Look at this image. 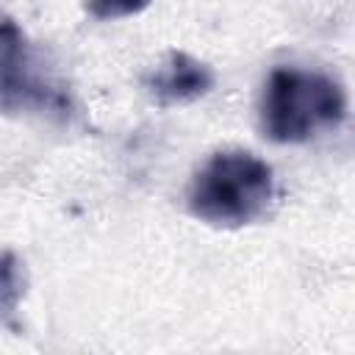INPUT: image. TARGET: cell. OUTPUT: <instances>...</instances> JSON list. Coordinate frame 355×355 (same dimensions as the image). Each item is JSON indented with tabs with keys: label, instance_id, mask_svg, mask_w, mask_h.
I'll list each match as a JSON object with an SVG mask.
<instances>
[{
	"label": "cell",
	"instance_id": "6da1fadb",
	"mask_svg": "<svg viewBox=\"0 0 355 355\" xmlns=\"http://www.w3.org/2000/svg\"><path fill=\"white\" fill-rule=\"evenodd\" d=\"M275 202V172L250 150H216L191 175L186 208L211 227H247L269 214Z\"/></svg>",
	"mask_w": 355,
	"mask_h": 355
},
{
	"label": "cell",
	"instance_id": "7a4b0ae2",
	"mask_svg": "<svg viewBox=\"0 0 355 355\" xmlns=\"http://www.w3.org/2000/svg\"><path fill=\"white\" fill-rule=\"evenodd\" d=\"M258 116L269 141L305 144L347 119V92L327 72L275 67L263 80Z\"/></svg>",
	"mask_w": 355,
	"mask_h": 355
},
{
	"label": "cell",
	"instance_id": "3957f363",
	"mask_svg": "<svg viewBox=\"0 0 355 355\" xmlns=\"http://www.w3.org/2000/svg\"><path fill=\"white\" fill-rule=\"evenodd\" d=\"M0 111L58 116L72 114V100L64 86L53 83L42 69L39 58L31 50L25 31L14 17L0 11Z\"/></svg>",
	"mask_w": 355,
	"mask_h": 355
},
{
	"label": "cell",
	"instance_id": "277c9868",
	"mask_svg": "<svg viewBox=\"0 0 355 355\" xmlns=\"http://www.w3.org/2000/svg\"><path fill=\"white\" fill-rule=\"evenodd\" d=\"M214 83H216L214 69L183 50H169L141 80L147 97L158 108H178L197 103L214 89Z\"/></svg>",
	"mask_w": 355,
	"mask_h": 355
},
{
	"label": "cell",
	"instance_id": "5b68a950",
	"mask_svg": "<svg viewBox=\"0 0 355 355\" xmlns=\"http://www.w3.org/2000/svg\"><path fill=\"white\" fill-rule=\"evenodd\" d=\"M28 288V272L14 250H0V324L14 316Z\"/></svg>",
	"mask_w": 355,
	"mask_h": 355
},
{
	"label": "cell",
	"instance_id": "8992f818",
	"mask_svg": "<svg viewBox=\"0 0 355 355\" xmlns=\"http://www.w3.org/2000/svg\"><path fill=\"white\" fill-rule=\"evenodd\" d=\"M153 0H83L89 17L94 19H122L144 11Z\"/></svg>",
	"mask_w": 355,
	"mask_h": 355
}]
</instances>
